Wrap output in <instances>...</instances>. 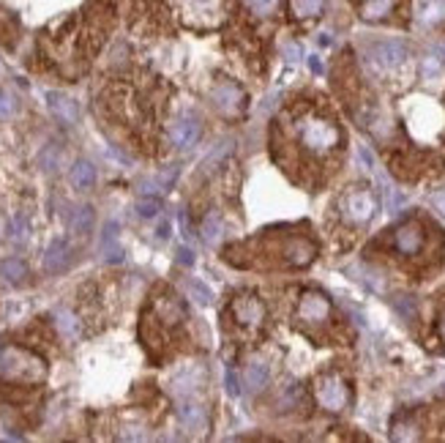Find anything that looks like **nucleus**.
Listing matches in <instances>:
<instances>
[{"instance_id": "473e14b6", "label": "nucleus", "mask_w": 445, "mask_h": 443, "mask_svg": "<svg viewBox=\"0 0 445 443\" xmlns=\"http://www.w3.org/2000/svg\"><path fill=\"white\" fill-rule=\"evenodd\" d=\"M249 6H251L257 14H271L273 6H276V0H249Z\"/></svg>"}, {"instance_id": "e433bc0d", "label": "nucleus", "mask_w": 445, "mask_h": 443, "mask_svg": "<svg viewBox=\"0 0 445 443\" xmlns=\"http://www.w3.org/2000/svg\"><path fill=\"white\" fill-rule=\"evenodd\" d=\"M440 334L445 337V304H443V312H440Z\"/></svg>"}, {"instance_id": "b1692460", "label": "nucleus", "mask_w": 445, "mask_h": 443, "mask_svg": "<svg viewBox=\"0 0 445 443\" xmlns=\"http://www.w3.org/2000/svg\"><path fill=\"white\" fill-rule=\"evenodd\" d=\"M222 216L219 213H208L205 216V225H203V238L205 244H219V238H222Z\"/></svg>"}, {"instance_id": "2f4dec72", "label": "nucleus", "mask_w": 445, "mask_h": 443, "mask_svg": "<svg viewBox=\"0 0 445 443\" xmlns=\"http://www.w3.org/2000/svg\"><path fill=\"white\" fill-rule=\"evenodd\" d=\"M14 110H17V102L6 93V90H0V118H8V115H14Z\"/></svg>"}, {"instance_id": "39448f33", "label": "nucleus", "mask_w": 445, "mask_h": 443, "mask_svg": "<svg viewBox=\"0 0 445 443\" xmlns=\"http://www.w3.org/2000/svg\"><path fill=\"white\" fill-rule=\"evenodd\" d=\"M232 317L246 329H260L265 323V304L254 293H243L232 301Z\"/></svg>"}, {"instance_id": "9b49d317", "label": "nucleus", "mask_w": 445, "mask_h": 443, "mask_svg": "<svg viewBox=\"0 0 445 443\" xmlns=\"http://www.w3.org/2000/svg\"><path fill=\"white\" fill-rule=\"evenodd\" d=\"M200 134H203V124H200V118L197 115H183L178 118L172 126H170V140H172V146L178 148H194L200 143Z\"/></svg>"}, {"instance_id": "a211bd4d", "label": "nucleus", "mask_w": 445, "mask_h": 443, "mask_svg": "<svg viewBox=\"0 0 445 443\" xmlns=\"http://www.w3.org/2000/svg\"><path fill=\"white\" fill-rule=\"evenodd\" d=\"M25 276H28V266L22 263L20 257H8V260L0 263V279L6 285H22Z\"/></svg>"}, {"instance_id": "6ab92c4d", "label": "nucleus", "mask_w": 445, "mask_h": 443, "mask_svg": "<svg viewBox=\"0 0 445 443\" xmlns=\"http://www.w3.org/2000/svg\"><path fill=\"white\" fill-rule=\"evenodd\" d=\"M243 383H246L249 389L260 391L265 383H268V364L260 359L249 361V364H246V372H243Z\"/></svg>"}, {"instance_id": "6e6552de", "label": "nucleus", "mask_w": 445, "mask_h": 443, "mask_svg": "<svg viewBox=\"0 0 445 443\" xmlns=\"http://www.w3.org/2000/svg\"><path fill=\"white\" fill-rule=\"evenodd\" d=\"M426 232L418 222H407V225H399L393 230V249L405 257H413L424 249Z\"/></svg>"}, {"instance_id": "4468645a", "label": "nucleus", "mask_w": 445, "mask_h": 443, "mask_svg": "<svg viewBox=\"0 0 445 443\" xmlns=\"http://www.w3.org/2000/svg\"><path fill=\"white\" fill-rule=\"evenodd\" d=\"M156 315H159L164 326H178L186 317V307H183L181 298H175V295H159L156 298Z\"/></svg>"}, {"instance_id": "423d86ee", "label": "nucleus", "mask_w": 445, "mask_h": 443, "mask_svg": "<svg viewBox=\"0 0 445 443\" xmlns=\"http://www.w3.org/2000/svg\"><path fill=\"white\" fill-rule=\"evenodd\" d=\"M331 317V301L320 290H306L298 304V320L306 326H320Z\"/></svg>"}, {"instance_id": "c9c22d12", "label": "nucleus", "mask_w": 445, "mask_h": 443, "mask_svg": "<svg viewBox=\"0 0 445 443\" xmlns=\"http://www.w3.org/2000/svg\"><path fill=\"white\" fill-rule=\"evenodd\" d=\"M309 69H312L314 74H320V71H323V61H317V58H309Z\"/></svg>"}, {"instance_id": "f03ea898", "label": "nucleus", "mask_w": 445, "mask_h": 443, "mask_svg": "<svg viewBox=\"0 0 445 443\" xmlns=\"http://www.w3.org/2000/svg\"><path fill=\"white\" fill-rule=\"evenodd\" d=\"M295 134L301 140V146L312 153H328L333 148L342 146V131L339 126L331 121V118H323V115H304L295 121Z\"/></svg>"}, {"instance_id": "c85d7f7f", "label": "nucleus", "mask_w": 445, "mask_h": 443, "mask_svg": "<svg viewBox=\"0 0 445 443\" xmlns=\"http://www.w3.org/2000/svg\"><path fill=\"white\" fill-rule=\"evenodd\" d=\"M159 211H162V203L153 200V197H148V200H140V203H137V213H140L142 219H153Z\"/></svg>"}, {"instance_id": "9d476101", "label": "nucleus", "mask_w": 445, "mask_h": 443, "mask_svg": "<svg viewBox=\"0 0 445 443\" xmlns=\"http://www.w3.org/2000/svg\"><path fill=\"white\" fill-rule=\"evenodd\" d=\"M282 254H284V263H287V266H292V268H304V266H309V263L314 260L317 247H314V241L306 238V235H292V238L284 241Z\"/></svg>"}, {"instance_id": "72a5a7b5", "label": "nucleus", "mask_w": 445, "mask_h": 443, "mask_svg": "<svg viewBox=\"0 0 445 443\" xmlns=\"http://www.w3.org/2000/svg\"><path fill=\"white\" fill-rule=\"evenodd\" d=\"M178 263H181V266H191V263H194V252L181 247V249H178Z\"/></svg>"}, {"instance_id": "dca6fc26", "label": "nucleus", "mask_w": 445, "mask_h": 443, "mask_svg": "<svg viewBox=\"0 0 445 443\" xmlns=\"http://www.w3.org/2000/svg\"><path fill=\"white\" fill-rule=\"evenodd\" d=\"M102 254L107 263H121L123 260V249L121 244H118V225L115 222H107L102 230Z\"/></svg>"}, {"instance_id": "ddd939ff", "label": "nucleus", "mask_w": 445, "mask_h": 443, "mask_svg": "<svg viewBox=\"0 0 445 443\" xmlns=\"http://www.w3.org/2000/svg\"><path fill=\"white\" fill-rule=\"evenodd\" d=\"M69 266H71V247H69L63 238L52 241L47 254H44V271H47V274H61Z\"/></svg>"}, {"instance_id": "7ed1b4c3", "label": "nucleus", "mask_w": 445, "mask_h": 443, "mask_svg": "<svg viewBox=\"0 0 445 443\" xmlns=\"http://www.w3.org/2000/svg\"><path fill=\"white\" fill-rule=\"evenodd\" d=\"M314 394H317L320 408L331 410V413H339L350 405V389H347L342 375H336V372H325L314 380Z\"/></svg>"}, {"instance_id": "bb28decb", "label": "nucleus", "mask_w": 445, "mask_h": 443, "mask_svg": "<svg viewBox=\"0 0 445 443\" xmlns=\"http://www.w3.org/2000/svg\"><path fill=\"white\" fill-rule=\"evenodd\" d=\"M28 232H30V225H28L25 216H14V219L8 222V238H11V241L22 244V241L28 238Z\"/></svg>"}, {"instance_id": "7c9ffc66", "label": "nucleus", "mask_w": 445, "mask_h": 443, "mask_svg": "<svg viewBox=\"0 0 445 443\" xmlns=\"http://www.w3.org/2000/svg\"><path fill=\"white\" fill-rule=\"evenodd\" d=\"M224 386H227V394H232V397L241 394V380L235 375V370H227V372H224Z\"/></svg>"}, {"instance_id": "f3484780", "label": "nucleus", "mask_w": 445, "mask_h": 443, "mask_svg": "<svg viewBox=\"0 0 445 443\" xmlns=\"http://www.w3.org/2000/svg\"><path fill=\"white\" fill-rule=\"evenodd\" d=\"M178 419L186 430H205V424H208V416H205V408H200L197 402H181L178 405Z\"/></svg>"}, {"instance_id": "393cba45", "label": "nucleus", "mask_w": 445, "mask_h": 443, "mask_svg": "<svg viewBox=\"0 0 445 443\" xmlns=\"http://www.w3.org/2000/svg\"><path fill=\"white\" fill-rule=\"evenodd\" d=\"M418 17L424 22H437L445 17V3L443 0H424L418 6Z\"/></svg>"}, {"instance_id": "4be33fe9", "label": "nucleus", "mask_w": 445, "mask_h": 443, "mask_svg": "<svg viewBox=\"0 0 445 443\" xmlns=\"http://www.w3.org/2000/svg\"><path fill=\"white\" fill-rule=\"evenodd\" d=\"M55 326H58V331H61L63 337L74 339L80 337V320L74 312H69V309H58L55 312Z\"/></svg>"}, {"instance_id": "1a4fd4ad", "label": "nucleus", "mask_w": 445, "mask_h": 443, "mask_svg": "<svg viewBox=\"0 0 445 443\" xmlns=\"http://www.w3.org/2000/svg\"><path fill=\"white\" fill-rule=\"evenodd\" d=\"M407 55V44L396 42V39H385V42H374L369 47V58L372 64L380 66V69H393L405 61Z\"/></svg>"}, {"instance_id": "f257e3e1", "label": "nucleus", "mask_w": 445, "mask_h": 443, "mask_svg": "<svg viewBox=\"0 0 445 443\" xmlns=\"http://www.w3.org/2000/svg\"><path fill=\"white\" fill-rule=\"evenodd\" d=\"M0 378L8 383H41L47 378V364L25 348L0 350Z\"/></svg>"}, {"instance_id": "0eeeda50", "label": "nucleus", "mask_w": 445, "mask_h": 443, "mask_svg": "<svg viewBox=\"0 0 445 443\" xmlns=\"http://www.w3.org/2000/svg\"><path fill=\"white\" fill-rule=\"evenodd\" d=\"M210 99H213L216 110H222L224 115H238V112L243 110V105H246L243 90L235 83H230V80H222V83L213 85Z\"/></svg>"}, {"instance_id": "2eb2a0df", "label": "nucleus", "mask_w": 445, "mask_h": 443, "mask_svg": "<svg viewBox=\"0 0 445 443\" xmlns=\"http://www.w3.org/2000/svg\"><path fill=\"white\" fill-rule=\"evenodd\" d=\"M396 11V0H361L358 14L366 22H383Z\"/></svg>"}, {"instance_id": "c756f323", "label": "nucleus", "mask_w": 445, "mask_h": 443, "mask_svg": "<svg viewBox=\"0 0 445 443\" xmlns=\"http://www.w3.org/2000/svg\"><path fill=\"white\" fill-rule=\"evenodd\" d=\"M393 307H396L405 317H415V301H413L410 295H399V298L393 301Z\"/></svg>"}, {"instance_id": "f704fd0d", "label": "nucleus", "mask_w": 445, "mask_h": 443, "mask_svg": "<svg viewBox=\"0 0 445 443\" xmlns=\"http://www.w3.org/2000/svg\"><path fill=\"white\" fill-rule=\"evenodd\" d=\"M432 206L445 216V191H437V194L432 197Z\"/></svg>"}, {"instance_id": "5701e85b", "label": "nucleus", "mask_w": 445, "mask_h": 443, "mask_svg": "<svg viewBox=\"0 0 445 443\" xmlns=\"http://www.w3.org/2000/svg\"><path fill=\"white\" fill-rule=\"evenodd\" d=\"M186 293H189V298H191L194 304H200V307H208V304L213 301L210 288H208V285H203L200 279H186Z\"/></svg>"}, {"instance_id": "a878e982", "label": "nucleus", "mask_w": 445, "mask_h": 443, "mask_svg": "<svg viewBox=\"0 0 445 443\" xmlns=\"http://www.w3.org/2000/svg\"><path fill=\"white\" fill-rule=\"evenodd\" d=\"M325 8V0H292V11L298 14V17H320Z\"/></svg>"}, {"instance_id": "cd10ccee", "label": "nucleus", "mask_w": 445, "mask_h": 443, "mask_svg": "<svg viewBox=\"0 0 445 443\" xmlns=\"http://www.w3.org/2000/svg\"><path fill=\"white\" fill-rule=\"evenodd\" d=\"M39 162H41V167L47 170V172L58 170V162H61V150H58L55 146L44 148V150H41V156H39Z\"/></svg>"}, {"instance_id": "f8f14e48", "label": "nucleus", "mask_w": 445, "mask_h": 443, "mask_svg": "<svg viewBox=\"0 0 445 443\" xmlns=\"http://www.w3.org/2000/svg\"><path fill=\"white\" fill-rule=\"evenodd\" d=\"M47 105H49V110H52V115L61 121V124H66V126H74L77 121H80V107H77V102L71 99V96H66V93H47Z\"/></svg>"}, {"instance_id": "aec40b11", "label": "nucleus", "mask_w": 445, "mask_h": 443, "mask_svg": "<svg viewBox=\"0 0 445 443\" xmlns=\"http://www.w3.org/2000/svg\"><path fill=\"white\" fill-rule=\"evenodd\" d=\"M71 184L77 189H90L96 184V167L90 162H85V159L74 162V167H71Z\"/></svg>"}, {"instance_id": "20e7f679", "label": "nucleus", "mask_w": 445, "mask_h": 443, "mask_svg": "<svg viewBox=\"0 0 445 443\" xmlns=\"http://www.w3.org/2000/svg\"><path fill=\"white\" fill-rule=\"evenodd\" d=\"M342 213L350 225H366L377 213V200H374L372 191L366 189L350 191V194H344L342 200Z\"/></svg>"}, {"instance_id": "412c9836", "label": "nucleus", "mask_w": 445, "mask_h": 443, "mask_svg": "<svg viewBox=\"0 0 445 443\" xmlns=\"http://www.w3.org/2000/svg\"><path fill=\"white\" fill-rule=\"evenodd\" d=\"M69 225H71V230L85 235V232H90L93 228V208L90 206H77L71 216H69Z\"/></svg>"}]
</instances>
